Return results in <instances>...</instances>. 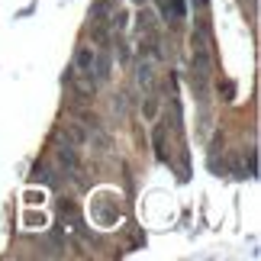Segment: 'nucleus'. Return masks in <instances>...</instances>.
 Returning a JSON list of instances; mask_svg holds the SVG:
<instances>
[{
  "label": "nucleus",
  "instance_id": "f03ea898",
  "mask_svg": "<svg viewBox=\"0 0 261 261\" xmlns=\"http://www.w3.org/2000/svg\"><path fill=\"white\" fill-rule=\"evenodd\" d=\"M162 13L165 19H171V23H184V16H187V7H184V0H162Z\"/></svg>",
  "mask_w": 261,
  "mask_h": 261
},
{
  "label": "nucleus",
  "instance_id": "39448f33",
  "mask_svg": "<svg viewBox=\"0 0 261 261\" xmlns=\"http://www.w3.org/2000/svg\"><path fill=\"white\" fill-rule=\"evenodd\" d=\"M136 4H145V0H136Z\"/></svg>",
  "mask_w": 261,
  "mask_h": 261
},
{
  "label": "nucleus",
  "instance_id": "f257e3e1",
  "mask_svg": "<svg viewBox=\"0 0 261 261\" xmlns=\"http://www.w3.org/2000/svg\"><path fill=\"white\" fill-rule=\"evenodd\" d=\"M94 48L90 45H77V52H74V74H87V77H94Z\"/></svg>",
  "mask_w": 261,
  "mask_h": 261
},
{
  "label": "nucleus",
  "instance_id": "20e7f679",
  "mask_svg": "<svg viewBox=\"0 0 261 261\" xmlns=\"http://www.w3.org/2000/svg\"><path fill=\"white\" fill-rule=\"evenodd\" d=\"M68 136H71L74 142H87V136H84V129H81V126H68Z\"/></svg>",
  "mask_w": 261,
  "mask_h": 261
},
{
  "label": "nucleus",
  "instance_id": "7ed1b4c3",
  "mask_svg": "<svg viewBox=\"0 0 261 261\" xmlns=\"http://www.w3.org/2000/svg\"><path fill=\"white\" fill-rule=\"evenodd\" d=\"M136 81L142 84V87H152V65H148V62H139V68H136Z\"/></svg>",
  "mask_w": 261,
  "mask_h": 261
}]
</instances>
